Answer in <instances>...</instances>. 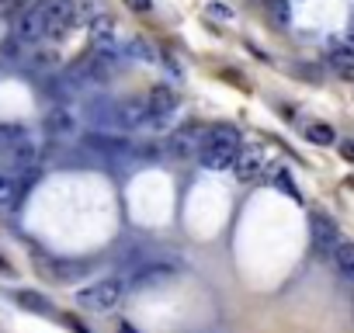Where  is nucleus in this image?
<instances>
[{"mask_svg": "<svg viewBox=\"0 0 354 333\" xmlns=\"http://www.w3.org/2000/svg\"><path fill=\"white\" fill-rule=\"evenodd\" d=\"M240 153V132L233 125H212L205 129V146H202V163L209 166V171H226V166H233Z\"/></svg>", "mask_w": 354, "mask_h": 333, "instance_id": "f257e3e1", "label": "nucleus"}, {"mask_svg": "<svg viewBox=\"0 0 354 333\" xmlns=\"http://www.w3.org/2000/svg\"><path fill=\"white\" fill-rule=\"evenodd\" d=\"M118 302H122V281L118 278H104V281H94V285L77 292V305L80 309L104 312V309H115Z\"/></svg>", "mask_w": 354, "mask_h": 333, "instance_id": "f03ea898", "label": "nucleus"}, {"mask_svg": "<svg viewBox=\"0 0 354 333\" xmlns=\"http://www.w3.org/2000/svg\"><path fill=\"white\" fill-rule=\"evenodd\" d=\"M205 146V129L202 125H185L177 129L170 139H163V153L167 156H192V153H202Z\"/></svg>", "mask_w": 354, "mask_h": 333, "instance_id": "7ed1b4c3", "label": "nucleus"}, {"mask_svg": "<svg viewBox=\"0 0 354 333\" xmlns=\"http://www.w3.org/2000/svg\"><path fill=\"white\" fill-rule=\"evenodd\" d=\"M146 108H149V125H163V122L177 111V91L167 87V84H156V87L149 91Z\"/></svg>", "mask_w": 354, "mask_h": 333, "instance_id": "20e7f679", "label": "nucleus"}, {"mask_svg": "<svg viewBox=\"0 0 354 333\" xmlns=\"http://www.w3.org/2000/svg\"><path fill=\"white\" fill-rule=\"evenodd\" d=\"M42 35H46V0H42V4H32L28 11H21L18 28H15L18 42H39Z\"/></svg>", "mask_w": 354, "mask_h": 333, "instance_id": "39448f33", "label": "nucleus"}, {"mask_svg": "<svg viewBox=\"0 0 354 333\" xmlns=\"http://www.w3.org/2000/svg\"><path fill=\"white\" fill-rule=\"evenodd\" d=\"M309 236H313V247H316L323 257H330V254L340 247V233H337L333 219H326V216H313V219H309Z\"/></svg>", "mask_w": 354, "mask_h": 333, "instance_id": "423d86ee", "label": "nucleus"}, {"mask_svg": "<svg viewBox=\"0 0 354 333\" xmlns=\"http://www.w3.org/2000/svg\"><path fill=\"white\" fill-rule=\"evenodd\" d=\"M73 28V0H46V35H66Z\"/></svg>", "mask_w": 354, "mask_h": 333, "instance_id": "0eeeda50", "label": "nucleus"}, {"mask_svg": "<svg viewBox=\"0 0 354 333\" xmlns=\"http://www.w3.org/2000/svg\"><path fill=\"white\" fill-rule=\"evenodd\" d=\"M91 46H94V53H122L118 28H115V21L108 15H101V18L91 21Z\"/></svg>", "mask_w": 354, "mask_h": 333, "instance_id": "6e6552de", "label": "nucleus"}, {"mask_svg": "<svg viewBox=\"0 0 354 333\" xmlns=\"http://www.w3.org/2000/svg\"><path fill=\"white\" fill-rule=\"evenodd\" d=\"M115 122H118V129H142V125H149L146 101H139V97L115 101Z\"/></svg>", "mask_w": 354, "mask_h": 333, "instance_id": "1a4fd4ad", "label": "nucleus"}, {"mask_svg": "<svg viewBox=\"0 0 354 333\" xmlns=\"http://www.w3.org/2000/svg\"><path fill=\"white\" fill-rule=\"evenodd\" d=\"M84 142H87V149H94L101 156H125V153H132V142L122 139L118 132H91Z\"/></svg>", "mask_w": 354, "mask_h": 333, "instance_id": "9d476101", "label": "nucleus"}, {"mask_svg": "<svg viewBox=\"0 0 354 333\" xmlns=\"http://www.w3.org/2000/svg\"><path fill=\"white\" fill-rule=\"evenodd\" d=\"M177 274V264H167V260H149V264H139L136 271H132V285L136 288H142V285H156V281H167V278H174Z\"/></svg>", "mask_w": 354, "mask_h": 333, "instance_id": "9b49d317", "label": "nucleus"}, {"mask_svg": "<svg viewBox=\"0 0 354 333\" xmlns=\"http://www.w3.org/2000/svg\"><path fill=\"white\" fill-rule=\"evenodd\" d=\"M233 174L240 178V181H257L261 174H264V156H261V149H240L236 153V160H233Z\"/></svg>", "mask_w": 354, "mask_h": 333, "instance_id": "f8f14e48", "label": "nucleus"}, {"mask_svg": "<svg viewBox=\"0 0 354 333\" xmlns=\"http://www.w3.org/2000/svg\"><path fill=\"white\" fill-rule=\"evenodd\" d=\"M11 166L18 174H35L39 171V149L28 139H15L11 146Z\"/></svg>", "mask_w": 354, "mask_h": 333, "instance_id": "ddd939ff", "label": "nucleus"}, {"mask_svg": "<svg viewBox=\"0 0 354 333\" xmlns=\"http://www.w3.org/2000/svg\"><path fill=\"white\" fill-rule=\"evenodd\" d=\"M39 267L49 274V281H77L84 271H87V264H80V260H39Z\"/></svg>", "mask_w": 354, "mask_h": 333, "instance_id": "4468645a", "label": "nucleus"}, {"mask_svg": "<svg viewBox=\"0 0 354 333\" xmlns=\"http://www.w3.org/2000/svg\"><path fill=\"white\" fill-rule=\"evenodd\" d=\"M46 129L53 132V139H70L73 132H77V115L70 111V108H53L49 111V118H46Z\"/></svg>", "mask_w": 354, "mask_h": 333, "instance_id": "2eb2a0df", "label": "nucleus"}, {"mask_svg": "<svg viewBox=\"0 0 354 333\" xmlns=\"http://www.w3.org/2000/svg\"><path fill=\"white\" fill-rule=\"evenodd\" d=\"M326 59H330V66H333V73H337V77L354 80V42H351V39H347V42H340V46H333Z\"/></svg>", "mask_w": 354, "mask_h": 333, "instance_id": "dca6fc26", "label": "nucleus"}, {"mask_svg": "<svg viewBox=\"0 0 354 333\" xmlns=\"http://www.w3.org/2000/svg\"><path fill=\"white\" fill-rule=\"evenodd\" d=\"M333 260H337V271H340V278L354 281V243H340V247L333 250Z\"/></svg>", "mask_w": 354, "mask_h": 333, "instance_id": "f3484780", "label": "nucleus"}, {"mask_svg": "<svg viewBox=\"0 0 354 333\" xmlns=\"http://www.w3.org/2000/svg\"><path fill=\"white\" fill-rule=\"evenodd\" d=\"M94 18H101V4L97 0H73V25H91Z\"/></svg>", "mask_w": 354, "mask_h": 333, "instance_id": "a211bd4d", "label": "nucleus"}, {"mask_svg": "<svg viewBox=\"0 0 354 333\" xmlns=\"http://www.w3.org/2000/svg\"><path fill=\"white\" fill-rule=\"evenodd\" d=\"M18 195H21L18 181H15L11 174H0V209H8V205H15V202H18Z\"/></svg>", "mask_w": 354, "mask_h": 333, "instance_id": "6ab92c4d", "label": "nucleus"}, {"mask_svg": "<svg viewBox=\"0 0 354 333\" xmlns=\"http://www.w3.org/2000/svg\"><path fill=\"white\" fill-rule=\"evenodd\" d=\"M306 139H309V142H316V146H330L337 135H333V129H330V125L313 122V125H306Z\"/></svg>", "mask_w": 354, "mask_h": 333, "instance_id": "aec40b11", "label": "nucleus"}, {"mask_svg": "<svg viewBox=\"0 0 354 333\" xmlns=\"http://www.w3.org/2000/svg\"><path fill=\"white\" fill-rule=\"evenodd\" d=\"M268 11L274 18L278 28H288L292 25V11H288V0H268Z\"/></svg>", "mask_w": 354, "mask_h": 333, "instance_id": "412c9836", "label": "nucleus"}, {"mask_svg": "<svg viewBox=\"0 0 354 333\" xmlns=\"http://www.w3.org/2000/svg\"><path fill=\"white\" fill-rule=\"evenodd\" d=\"M18 302H21L25 309L39 312V316H49V302H46L39 292H18Z\"/></svg>", "mask_w": 354, "mask_h": 333, "instance_id": "4be33fe9", "label": "nucleus"}, {"mask_svg": "<svg viewBox=\"0 0 354 333\" xmlns=\"http://www.w3.org/2000/svg\"><path fill=\"white\" fill-rule=\"evenodd\" d=\"M28 66H32V70H49V66H56V53H46V49H42V53H35V56L28 59Z\"/></svg>", "mask_w": 354, "mask_h": 333, "instance_id": "5701e85b", "label": "nucleus"}, {"mask_svg": "<svg viewBox=\"0 0 354 333\" xmlns=\"http://www.w3.org/2000/svg\"><path fill=\"white\" fill-rule=\"evenodd\" d=\"M274 181H278V188H281V191H285V195H288V198H295V202H299V198H302V195H299V188H295V184H292V181H288V178H285V174H278V178H274Z\"/></svg>", "mask_w": 354, "mask_h": 333, "instance_id": "b1692460", "label": "nucleus"}, {"mask_svg": "<svg viewBox=\"0 0 354 333\" xmlns=\"http://www.w3.org/2000/svg\"><path fill=\"white\" fill-rule=\"evenodd\" d=\"M209 18H223V21H230V18H233V11H230V8H223V4H209Z\"/></svg>", "mask_w": 354, "mask_h": 333, "instance_id": "393cba45", "label": "nucleus"}, {"mask_svg": "<svg viewBox=\"0 0 354 333\" xmlns=\"http://www.w3.org/2000/svg\"><path fill=\"white\" fill-rule=\"evenodd\" d=\"M125 4H129L132 11H149V8H153V0H125Z\"/></svg>", "mask_w": 354, "mask_h": 333, "instance_id": "a878e982", "label": "nucleus"}, {"mask_svg": "<svg viewBox=\"0 0 354 333\" xmlns=\"http://www.w3.org/2000/svg\"><path fill=\"white\" fill-rule=\"evenodd\" d=\"M340 153H344V156L354 163V142H344V146H340Z\"/></svg>", "mask_w": 354, "mask_h": 333, "instance_id": "bb28decb", "label": "nucleus"}, {"mask_svg": "<svg viewBox=\"0 0 354 333\" xmlns=\"http://www.w3.org/2000/svg\"><path fill=\"white\" fill-rule=\"evenodd\" d=\"M0 271H8V274H11V264H8L4 257H0Z\"/></svg>", "mask_w": 354, "mask_h": 333, "instance_id": "cd10ccee", "label": "nucleus"}, {"mask_svg": "<svg viewBox=\"0 0 354 333\" xmlns=\"http://www.w3.org/2000/svg\"><path fill=\"white\" fill-rule=\"evenodd\" d=\"M122 333H136V330H132V326H129V323H122Z\"/></svg>", "mask_w": 354, "mask_h": 333, "instance_id": "c85d7f7f", "label": "nucleus"}, {"mask_svg": "<svg viewBox=\"0 0 354 333\" xmlns=\"http://www.w3.org/2000/svg\"><path fill=\"white\" fill-rule=\"evenodd\" d=\"M4 4H18V0H4Z\"/></svg>", "mask_w": 354, "mask_h": 333, "instance_id": "c756f323", "label": "nucleus"}, {"mask_svg": "<svg viewBox=\"0 0 354 333\" xmlns=\"http://www.w3.org/2000/svg\"><path fill=\"white\" fill-rule=\"evenodd\" d=\"M351 42H354V28H351Z\"/></svg>", "mask_w": 354, "mask_h": 333, "instance_id": "7c9ffc66", "label": "nucleus"}, {"mask_svg": "<svg viewBox=\"0 0 354 333\" xmlns=\"http://www.w3.org/2000/svg\"><path fill=\"white\" fill-rule=\"evenodd\" d=\"M351 188H354V181H351Z\"/></svg>", "mask_w": 354, "mask_h": 333, "instance_id": "2f4dec72", "label": "nucleus"}]
</instances>
